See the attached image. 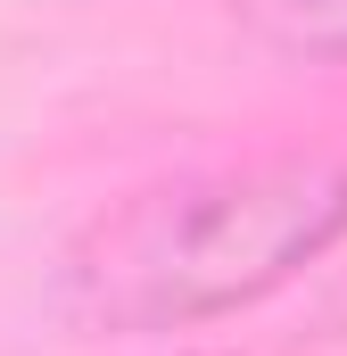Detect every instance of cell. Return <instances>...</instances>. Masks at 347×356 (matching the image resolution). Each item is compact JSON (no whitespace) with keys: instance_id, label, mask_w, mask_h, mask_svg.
Listing matches in <instances>:
<instances>
[{"instance_id":"cell-1","label":"cell","mask_w":347,"mask_h":356,"mask_svg":"<svg viewBox=\"0 0 347 356\" xmlns=\"http://www.w3.org/2000/svg\"><path fill=\"white\" fill-rule=\"evenodd\" d=\"M339 241L347 166L323 149L149 182L75 232L58 266V315L75 332H198L289 290Z\"/></svg>"},{"instance_id":"cell-2","label":"cell","mask_w":347,"mask_h":356,"mask_svg":"<svg viewBox=\"0 0 347 356\" xmlns=\"http://www.w3.org/2000/svg\"><path fill=\"white\" fill-rule=\"evenodd\" d=\"M248 33L281 58L306 67H347V0H240Z\"/></svg>"},{"instance_id":"cell-3","label":"cell","mask_w":347,"mask_h":356,"mask_svg":"<svg viewBox=\"0 0 347 356\" xmlns=\"http://www.w3.org/2000/svg\"><path fill=\"white\" fill-rule=\"evenodd\" d=\"M314 356H347V307H331V315H323V340H314Z\"/></svg>"}]
</instances>
